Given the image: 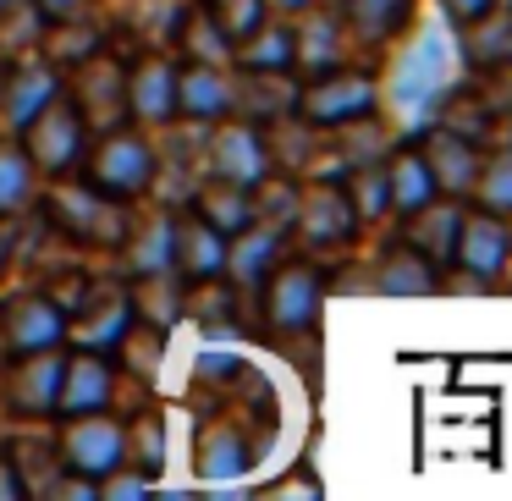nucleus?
<instances>
[{"label": "nucleus", "mask_w": 512, "mask_h": 501, "mask_svg": "<svg viewBox=\"0 0 512 501\" xmlns=\"http://www.w3.org/2000/svg\"><path fill=\"white\" fill-rule=\"evenodd\" d=\"M369 287L386 292V298H430V292H441V270L397 237V243H386L380 259L369 265Z\"/></svg>", "instance_id": "obj_24"}, {"label": "nucleus", "mask_w": 512, "mask_h": 501, "mask_svg": "<svg viewBox=\"0 0 512 501\" xmlns=\"http://www.w3.org/2000/svg\"><path fill=\"white\" fill-rule=\"evenodd\" d=\"M232 94H237V72L215 67V61H177V116L182 122L215 127L232 116Z\"/></svg>", "instance_id": "obj_18"}, {"label": "nucleus", "mask_w": 512, "mask_h": 501, "mask_svg": "<svg viewBox=\"0 0 512 501\" xmlns=\"http://www.w3.org/2000/svg\"><path fill=\"white\" fill-rule=\"evenodd\" d=\"M446 45H441V34H424L419 39V56L408 61V72H402V105L413 111V122H430L435 116V100H441L452 83H446Z\"/></svg>", "instance_id": "obj_29"}, {"label": "nucleus", "mask_w": 512, "mask_h": 501, "mask_svg": "<svg viewBox=\"0 0 512 501\" xmlns=\"http://www.w3.org/2000/svg\"><path fill=\"white\" fill-rule=\"evenodd\" d=\"M17 6H28V0H0V23H6V17H17Z\"/></svg>", "instance_id": "obj_44"}, {"label": "nucleus", "mask_w": 512, "mask_h": 501, "mask_svg": "<svg viewBox=\"0 0 512 501\" xmlns=\"http://www.w3.org/2000/svg\"><path fill=\"white\" fill-rule=\"evenodd\" d=\"M50 94H61V67H50L34 45L12 50L0 61V133H17Z\"/></svg>", "instance_id": "obj_12"}, {"label": "nucleus", "mask_w": 512, "mask_h": 501, "mask_svg": "<svg viewBox=\"0 0 512 501\" xmlns=\"http://www.w3.org/2000/svg\"><path fill=\"white\" fill-rule=\"evenodd\" d=\"M292 237H298L303 254H336L347 248L364 226L353 215V199H347L342 177H309L298 182V204H292Z\"/></svg>", "instance_id": "obj_7"}, {"label": "nucleus", "mask_w": 512, "mask_h": 501, "mask_svg": "<svg viewBox=\"0 0 512 501\" xmlns=\"http://www.w3.org/2000/svg\"><path fill=\"white\" fill-rule=\"evenodd\" d=\"M127 122L133 127L177 122V56L171 50L127 56Z\"/></svg>", "instance_id": "obj_13"}, {"label": "nucleus", "mask_w": 512, "mask_h": 501, "mask_svg": "<svg viewBox=\"0 0 512 501\" xmlns=\"http://www.w3.org/2000/svg\"><path fill=\"white\" fill-rule=\"evenodd\" d=\"M50 424H56L50 441H56L61 474L89 479L94 496H100V479L127 463V419L100 408V413H72V419H50Z\"/></svg>", "instance_id": "obj_5"}, {"label": "nucleus", "mask_w": 512, "mask_h": 501, "mask_svg": "<svg viewBox=\"0 0 512 501\" xmlns=\"http://www.w3.org/2000/svg\"><path fill=\"white\" fill-rule=\"evenodd\" d=\"M463 199H441L435 193L430 204H419L413 215H402V243L413 254H424L435 270H452V254H457V226H463Z\"/></svg>", "instance_id": "obj_22"}, {"label": "nucleus", "mask_w": 512, "mask_h": 501, "mask_svg": "<svg viewBox=\"0 0 512 501\" xmlns=\"http://www.w3.org/2000/svg\"><path fill=\"white\" fill-rule=\"evenodd\" d=\"M133 287L127 281H89L67 314V347H89V353H116L122 331L133 325Z\"/></svg>", "instance_id": "obj_11"}, {"label": "nucleus", "mask_w": 512, "mask_h": 501, "mask_svg": "<svg viewBox=\"0 0 512 501\" xmlns=\"http://www.w3.org/2000/svg\"><path fill=\"white\" fill-rule=\"evenodd\" d=\"M259 314H265L270 336H309L320 325V309L331 298L325 287V265H314V254H281L270 265V276L254 287Z\"/></svg>", "instance_id": "obj_4"}, {"label": "nucleus", "mask_w": 512, "mask_h": 501, "mask_svg": "<svg viewBox=\"0 0 512 501\" xmlns=\"http://www.w3.org/2000/svg\"><path fill=\"white\" fill-rule=\"evenodd\" d=\"M89 138H94L89 122L78 116V105H72L67 94H50V100L39 105V111L28 116L23 127H17V144L28 149V160H34V171H39L45 182L78 177Z\"/></svg>", "instance_id": "obj_6"}, {"label": "nucleus", "mask_w": 512, "mask_h": 501, "mask_svg": "<svg viewBox=\"0 0 512 501\" xmlns=\"http://www.w3.org/2000/svg\"><path fill=\"white\" fill-rule=\"evenodd\" d=\"M292 105H298V78H292V72H237L232 116L265 127V122H276V116H292Z\"/></svg>", "instance_id": "obj_26"}, {"label": "nucleus", "mask_w": 512, "mask_h": 501, "mask_svg": "<svg viewBox=\"0 0 512 501\" xmlns=\"http://www.w3.org/2000/svg\"><path fill=\"white\" fill-rule=\"evenodd\" d=\"M116 254H122L127 281L171 270V210H149L144 221H133V226H127V237L116 243Z\"/></svg>", "instance_id": "obj_28"}, {"label": "nucleus", "mask_w": 512, "mask_h": 501, "mask_svg": "<svg viewBox=\"0 0 512 501\" xmlns=\"http://www.w3.org/2000/svg\"><path fill=\"white\" fill-rule=\"evenodd\" d=\"M45 347H67V309L45 287L6 292L0 298V353L23 358V353H45Z\"/></svg>", "instance_id": "obj_9"}, {"label": "nucleus", "mask_w": 512, "mask_h": 501, "mask_svg": "<svg viewBox=\"0 0 512 501\" xmlns=\"http://www.w3.org/2000/svg\"><path fill=\"white\" fill-rule=\"evenodd\" d=\"M78 177L89 182L94 193L105 199H122V204H138L160 177V149L149 144V127H111V133H94L89 149H83V166Z\"/></svg>", "instance_id": "obj_2"}, {"label": "nucleus", "mask_w": 512, "mask_h": 501, "mask_svg": "<svg viewBox=\"0 0 512 501\" xmlns=\"http://www.w3.org/2000/svg\"><path fill=\"white\" fill-rule=\"evenodd\" d=\"M281 243H287V232H281V226H265V221L243 226L237 237H226V270H221V276L232 281L237 292H248V298H254V287L270 276V265L281 259Z\"/></svg>", "instance_id": "obj_23"}, {"label": "nucleus", "mask_w": 512, "mask_h": 501, "mask_svg": "<svg viewBox=\"0 0 512 501\" xmlns=\"http://www.w3.org/2000/svg\"><path fill=\"white\" fill-rule=\"evenodd\" d=\"M199 6H204V17H210V23L226 34V45H232V50L270 17L265 0H199Z\"/></svg>", "instance_id": "obj_39"}, {"label": "nucleus", "mask_w": 512, "mask_h": 501, "mask_svg": "<svg viewBox=\"0 0 512 501\" xmlns=\"http://www.w3.org/2000/svg\"><path fill=\"white\" fill-rule=\"evenodd\" d=\"M116 369L111 353H89V347H67V375H61V402L56 419H72V413H100L116 402Z\"/></svg>", "instance_id": "obj_17"}, {"label": "nucleus", "mask_w": 512, "mask_h": 501, "mask_svg": "<svg viewBox=\"0 0 512 501\" xmlns=\"http://www.w3.org/2000/svg\"><path fill=\"white\" fill-rule=\"evenodd\" d=\"M61 94L78 105V116L89 122V133H111L127 122V56H116L111 45L83 56L78 67L61 72Z\"/></svg>", "instance_id": "obj_8"}, {"label": "nucleus", "mask_w": 512, "mask_h": 501, "mask_svg": "<svg viewBox=\"0 0 512 501\" xmlns=\"http://www.w3.org/2000/svg\"><path fill=\"white\" fill-rule=\"evenodd\" d=\"M127 463L155 485L166 474V413L160 408H144L138 419H127Z\"/></svg>", "instance_id": "obj_37"}, {"label": "nucleus", "mask_w": 512, "mask_h": 501, "mask_svg": "<svg viewBox=\"0 0 512 501\" xmlns=\"http://www.w3.org/2000/svg\"><path fill=\"white\" fill-rule=\"evenodd\" d=\"M39 23H78V17H100V0H28Z\"/></svg>", "instance_id": "obj_41"}, {"label": "nucleus", "mask_w": 512, "mask_h": 501, "mask_svg": "<svg viewBox=\"0 0 512 501\" xmlns=\"http://www.w3.org/2000/svg\"><path fill=\"white\" fill-rule=\"evenodd\" d=\"M413 149H419L424 166H430L435 193H441V199H463V204H468L485 144H474V138L452 133V127H441V122H424L419 133H413Z\"/></svg>", "instance_id": "obj_14"}, {"label": "nucleus", "mask_w": 512, "mask_h": 501, "mask_svg": "<svg viewBox=\"0 0 512 501\" xmlns=\"http://www.w3.org/2000/svg\"><path fill=\"white\" fill-rule=\"evenodd\" d=\"M386 100V83H380L375 67H358V61H342V67L320 72V78H303L298 83V105L292 116L320 133H342V127H358L380 111Z\"/></svg>", "instance_id": "obj_3"}, {"label": "nucleus", "mask_w": 512, "mask_h": 501, "mask_svg": "<svg viewBox=\"0 0 512 501\" xmlns=\"http://www.w3.org/2000/svg\"><path fill=\"white\" fill-rule=\"evenodd\" d=\"M61 375H67V347H45V353H23L6 369L0 402L17 424H50L61 402Z\"/></svg>", "instance_id": "obj_10"}, {"label": "nucleus", "mask_w": 512, "mask_h": 501, "mask_svg": "<svg viewBox=\"0 0 512 501\" xmlns=\"http://www.w3.org/2000/svg\"><path fill=\"white\" fill-rule=\"evenodd\" d=\"M342 188L353 199L358 226H375L380 215H391V193H386V155H364L342 171Z\"/></svg>", "instance_id": "obj_36"}, {"label": "nucleus", "mask_w": 512, "mask_h": 501, "mask_svg": "<svg viewBox=\"0 0 512 501\" xmlns=\"http://www.w3.org/2000/svg\"><path fill=\"white\" fill-rule=\"evenodd\" d=\"M413 12H419V0H347L342 23H347V39H353V45L386 50L413 28Z\"/></svg>", "instance_id": "obj_25"}, {"label": "nucleus", "mask_w": 512, "mask_h": 501, "mask_svg": "<svg viewBox=\"0 0 512 501\" xmlns=\"http://www.w3.org/2000/svg\"><path fill=\"white\" fill-rule=\"evenodd\" d=\"M248 463H254V446L232 424V413H215V419L199 424V435H193V468H199L204 485H232V479L248 474Z\"/></svg>", "instance_id": "obj_21"}, {"label": "nucleus", "mask_w": 512, "mask_h": 501, "mask_svg": "<svg viewBox=\"0 0 512 501\" xmlns=\"http://www.w3.org/2000/svg\"><path fill=\"white\" fill-rule=\"evenodd\" d=\"M468 204H474V210L501 215V221H512V144L507 149H485V155H479V177H474Z\"/></svg>", "instance_id": "obj_38"}, {"label": "nucleus", "mask_w": 512, "mask_h": 501, "mask_svg": "<svg viewBox=\"0 0 512 501\" xmlns=\"http://www.w3.org/2000/svg\"><path fill=\"white\" fill-rule=\"evenodd\" d=\"M188 210L199 215L204 226H215L221 237H237L243 226H254V199H248V188H237V182H226V177H204L199 188H193Z\"/></svg>", "instance_id": "obj_32"}, {"label": "nucleus", "mask_w": 512, "mask_h": 501, "mask_svg": "<svg viewBox=\"0 0 512 501\" xmlns=\"http://www.w3.org/2000/svg\"><path fill=\"white\" fill-rule=\"evenodd\" d=\"M468 78H474V94L490 105V116H496V122L507 116V122H512V61L485 67V72H468Z\"/></svg>", "instance_id": "obj_40"}, {"label": "nucleus", "mask_w": 512, "mask_h": 501, "mask_svg": "<svg viewBox=\"0 0 512 501\" xmlns=\"http://www.w3.org/2000/svg\"><path fill=\"white\" fill-rule=\"evenodd\" d=\"M116 369H127V375H138L144 386H155L160 375V358H166V325L144 320V314H133V325L122 331V342H116Z\"/></svg>", "instance_id": "obj_35"}, {"label": "nucleus", "mask_w": 512, "mask_h": 501, "mask_svg": "<svg viewBox=\"0 0 512 501\" xmlns=\"http://www.w3.org/2000/svg\"><path fill=\"white\" fill-rule=\"evenodd\" d=\"M39 221L50 226V232L61 237V243H78V248H111L127 237V226H133V204L122 199H105V193H94L89 182H72V177H56L50 182V193H39Z\"/></svg>", "instance_id": "obj_1"}, {"label": "nucleus", "mask_w": 512, "mask_h": 501, "mask_svg": "<svg viewBox=\"0 0 512 501\" xmlns=\"http://www.w3.org/2000/svg\"><path fill=\"white\" fill-rule=\"evenodd\" d=\"M237 72H292V23H281L276 12L232 50Z\"/></svg>", "instance_id": "obj_34"}, {"label": "nucleus", "mask_w": 512, "mask_h": 501, "mask_svg": "<svg viewBox=\"0 0 512 501\" xmlns=\"http://www.w3.org/2000/svg\"><path fill=\"white\" fill-rule=\"evenodd\" d=\"M111 45V28H105V17H78V23H39L34 34V50L50 61V67H78L83 56H94V50Z\"/></svg>", "instance_id": "obj_30"}, {"label": "nucleus", "mask_w": 512, "mask_h": 501, "mask_svg": "<svg viewBox=\"0 0 512 501\" xmlns=\"http://www.w3.org/2000/svg\"><path fill=\"white\" fill-rule=\"evenodd\" d=\"M435 6H441L446 28H463V23H474V17H485L490 6H501V0H435Z\"/></svg>", "instance_id": "obj_42"}, {"label": "nucleus", "mask_w": 512, "mask_h": 501, "mask_svg": "<svg viewBox=\"0 0 512 501\" xmlns=\"http://www.w3.org/2000/svg\"><path fill=\"white\" fill-rule=\"evenodd\" d=\"M204 155H210V177H226V182H237V188H254V182H265L270 171H276L270 166V149H265V127L243 122V116L215 122Z\"/></svg>", "instance_id": "obj_15"}, {"label": "nucleus", "mask_w": 512, "mask_h": 501, "mask_svg": "<svg viewBox=\"0 0 512 501\" xmlns=\"http://www.w3.org/2000/svg\"><path fill=\"white\" fill-rule=\"evenodd\" d=\"M221 270H226V237L215 226H204L188 204L171 210V276L182 287H199V281H215Z\"/></svg>", "instance_id": "obj_16"}, {"label": "nucleus", "mask_w": 512, "mask_h": 501, "mask_svg": "<svg viewBox=\"0 0 512 501\" xmlns=\"http://www.w3.org/2000/svg\"><path fill=\"white\" fill-rule=\"evenodd\" d=\"M386 193H391V215H397V221L435 199V177H430V166H424V155L413 144H397L386 155Z\"/></svg>", "instance_id": "obj_33"}, {"label": "nucleus", "mask_w": 512, "mask_h": 501, "mask_svg": "<svg viewBox=\"0 0 512 501\" xmlns=\"http://www.w3.org/2000/svg\"><path fill=\"white\" fill-rule=\"evenodd\" d=\"M276 17H298V12H309V6H320V0H265Z\"/></svg>", "instance_id": "obj_43"}, {"label": "nucleus", "mask_w": 512, "mask_h": 501, "mask_svg": "<svg viewBox=\"0 0 512 501\" xmlns=\"http://www.w3.org/2000/svg\"><path fill=\"white\" fill-rule=\"evenodd\" d=\"M507 265H512V232H507V221L468 204L463 226H457L452 270H463V276H474V281H490V276H501Z\"/></svg>", "instance_id": "obj_19"}, {"label": "nucleus", "mask_w": 512, "mask_h": 501, "mask_svg": "<svg viewBox=\"0 0 512 501\" xmlns=\"http://www.w3.org/2000/svg\"><path fill=\"white\" fill-rule=\"evenodd\" d=\"M39 171L28 160V149L17 144V133H0V221H23L39 204Z\"/></svg>", "instance_id": "obj_31"}, {"label": "nucleus", "mask_w": 512, "mask_h": 501, "mask_svg": "<svg viewBox=\"0 0 512 501\" xmlns=\"http://www.w3.org/2000/svg\"><path fill=\"white\" fill-rule=\"evenodd\" d=\"M452 34H457V56H463L468 72L501 67V61H512V6L501 0V6H490L485 17L452 28Z\"/></svg>", "instance_id": "obj_27"}, {"label": "nucleus", "mask_w": 512, "mask_h": 501, "mask_svg": "<svg viewBox=\"0 0 512 501\" xmlns=\"http://www.w3.org/2000/svg\"><path fill=\"white\" fill-rule=\"evenodd\" d=\"M303 23H292V78H320V72L353 61V39H347V23L342 17H325L320 6L298 12Z\"/></svg>", "instance_id": "obj_20"}]
</instances>
